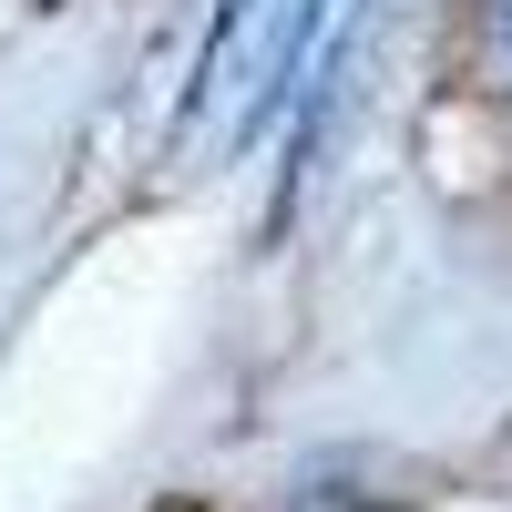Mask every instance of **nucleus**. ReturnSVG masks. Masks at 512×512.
I'll use <instances>...</instances> for the list:
<instances>
[{
    "label": "nucleus",
    "instance_id": "2",
    "mask_svg": "<svg viewBox=\"0 0 512 512\" xmlns=\"http://www.w3.org/2000/svg\"><path fill=\"white\" fill-rule=\"evenodd\" d=\"M502 52H512V41H502Z\"/></svg>",
    "mask_w": 512,
    "mask_h": 512
},
{
    "label": "nucleus",
    "instance_id": "1",
    "mask_svg": "<svg viewBox=\"0 0 512 512\" xmlns=\"http://www.w3.org/2000/svg\"><path fill=\"white\" fill-rule=\"evenodd\" d=\"M318 21H328V0H226V11H216V41H205V62H195V103H205V93H226V82H246L236 134L277 123L287 72H297V52H308V31H318ZM195 103H185V113H195Z\"/></svg>",
    "mask_w": 512,
    "mask_h": 512
}]
</instances>
